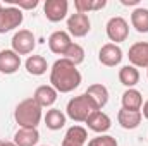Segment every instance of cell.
<instances>
[{
    "label": "cell",
    "instance_id": "obj_1",
    "mask_svg": "<svg viewBox=\"0 0 148 146\" xmlns=\"http://www.w3.org/2000/svg\"><path fill=\"white\" fill-rule=\"evenodd\" d=\"M79 84L81 72L77 71V65L64 57L53 62L50 69V86H53L57 93H71Z\"/></svg>",
    "mask_w": 148,
    "mask_h": 146
},
{
    "label": "cell",
    "instance_id": "obj_2",
    "mask_svg": "<svg viewBox=\"0 0 148 146\" xmlns=\"http://www.w3.org/2000/svg\"><path fill=\"white\" fill-rule=\"evenodd\" d=\"M14 119L19 124V127L26 129H36L40 120H41V107L38 105L33 98L23 100L16 110H14Z\"/></svg>",
    "mask_w": 148,
    "mask_h": 146
},
{
    "label": "cell",
    "instance_id": "obj_3",
    "mask_svg": "<svg viewBox=\"0 0 148 146\" xmlns=\"http://www.w3.org/2000/svg\"><path fill=\"white\" fill-rule=\"evenodd\" d=\"M97 110H100L97 107V103L86 93H83L79 96H74L73 100H69L66 112H67V117L73 119L74 122H86L88 117Z\"/></svg>",
    "mask_w": 148,
    "mask_h": 146
},
{
    "label": "cell",
    "instance_id": "obj_4",
    "mask_svg": "<svg viewBox=\"0 0 148 146\" xmlns=\"http://www.w3.org/2000/svg\"><path fill=\"white\" fill-rule=\"evenodd\" d=\"M24 16H23V10L17 9V7H2L0 9V35L3 33H9L16 28L21 26Z\"/></svg>",
    "mask_w": 148,
    "mask_h": 146
},
{
    "label": "cell",
    "instance_id": "obj_5",
    "mask_svg": "<svg viewBox=\"0 0 148 146\" xmlns=\"http://www.w3.org/2000/svg\"><path fill=\"white\" fill-rule=\"evenodd\" d=\"M12 50L17 55H28L35 50L36 46V38L29 29H19L14 36H12Z\"/></svg>",
    "mask_w": 148,
    "mask_h": 146
},
{
    "label": "cell",
    "instance_id": "obj_6",
    "mask_svg": "<svg viewBox=\"0 0 148 146\" xmlns=\"http://www.w3.org/2000/svg\"><path fill=\"white\" fill-rule=\"evenodd\" d=\"M107 36L115 45L121 43V41H126L127 36H129V24H127V21L124 17H121V16L110 17L109 23H107Z\"/></svg>",
    "mask_w": 148,
    "mask_h": 146
},
{
    "label": "cell",
    "instance_id": "obj_7",
    "mask_svg": "<svg viewBox=\"0 0 148 146\" xmlns=\"http://www.w3.org/2000/svg\"><path fill=\"white\" fill-rule=\"evenodd\" d=\"M91 29V23H90V17L86 14H71L67 17V33L74 38H83L86 36Z\"/></svg>",
    "mask_w": 148,
    "mask_h": 146
},
{
    "label": "cell",
    "instance_id": "obj_8",
    "mask_svg": "<svg viewBox=\"0 0 148 146\" xmlns=\"http://www.w3.org/2000/svg\"><path fill=\"white\" fill-rule=\"evenodd\" d=\"M67 9H69L67 0H47L45 5H43L45 17H47L50 23H59V21L66 19Z\"/></svg>",
    "mask_w": 148,
    "mask_h": 146
},
{
    "label": "cell",
    "instance_id": "obj_9",
    "mask_svg": "<svg viewBox=\"0 0 148 146\" xmlns=\"http://www.w3.org/2000/svg\"><path fill=\"white\" fill-rule=\"evenodd\" d=\"M98 60L103 65H107V67L119 65L121 60H122V50H121V46L115 45V43H105L100 48V52H98Z\"/></svg>",
    "mask_w": 148,
    "mask_h": 146
},
{
    "label": "cell",
    "instance_id": "obj_10",
    "mask_svg": "<svg viewBox=\"0 0 148 146\" xmlns=\"http://www.w3.org/2000/svg\"><path fill=\"white\" fill-rule=\"evenodd\" d=\"M127 57L133 67H147L148 69V41H138L131 45Z\"/></svg>",
    "mask_w": 148,
    "mask_h": 146
},
{
    "label": "cell",
    "instance_id": "obj_11",
    "mask_svg": "<svg viewBox=\"0 0 148 146\" xmlns=\"http://www.w3.org/2000/svg\"><path fill=\"white\" fill-rule=\"evenodd\" d=\"M71 35L67 31H55L48 38V48L55 53V55H66L67 48L71 46Z\"/></svg>",
    "mask_w": 148,
    "mask_h": 146
},
{
    "label": "cell",
    "instance_id": "obj_12",
    "mask_svg": "<svg viewBox=\"0 0 148 146\" xmlns=\"http://www.w3.org/2000/svg\"><path fill=\"white\" fill-rule=\"evenodd\" d=\"M21 67V55H17L14 50H2L0 52V72L14 74Z\"/></svg>",
    "mask_w": 148,
    "mask_h": 146
},
{
    "label": "cell",
    "instance_id": "obj_13",
    "mask_svg": "<svg viewBox=\"0 0 148 146\" xmlns=\"http://www.w3.org/2000/svg\"><path fill=\"white\" fill-rule=\"evenodd\" d=\"M57 89L50 84H43V86H38L35 89V95H33V100L36 102L38 105L43 108V107H52L55 102H57Z\"/></svg>",
    "mask_w": 148,
    "mask_h": 146
},
{
    "label": "cell",
    "instance_id": "obj_14",
    "mask_svg": "<svg viewBox=\"0 0 148 146\" xmlns=\"http://www.w3.org/2000/svg\"><path fill=\"white\" fill-rule=\"evenodd\" d=\"M86 126H88V129H91V131H95V132L103 134V132H107V131L110 129L112 122H110V117H109L105 112L97 110V112H93V113L88 117Z\"/></svg>",
    "mask_w": 148,
    "mask_h": 146
},
{
    "label": "cell",
    "instance_id": "obj_15",
    "mask_svg": "<svg viewBox=\"0 0 148 146\" xmlns=\"http://www.w3.org/2000/svg\"><path fill=\"white\" fill-rule=\"evenodd\" d=\"M88 141V132L84 127L81 126H73L67 129L62 146H84V143Z\"/></svg>",
    "mask_w": 148,
    "mask_h": 146
},
{
    "label": "cell",
    "instance_id": "obj_16",
    "mask_svg": "<svg viewBox=\"0 0 148 146\" xmlns=\"http://www.w3.org/2000/svg\"><path fill=\"white\" fill-rule=\"evenodd\" d=\"M141 119H143L141 112H134V110L121 108L117 113V120H119L121 127H124V129H136L141 124Z\"/></svg>",
    "mask_w": 148,
    "mask_h": 146
},
{
    "label": "cell",
    "instance_id": "obj_17",
    "mask_svg": "<svg viewBox=\"0 0 148 146\" xmlns=\"http://www.w3.org/2000/svg\"><path fill=\"white\" fill-rule=\"evenodd\" d=\"M40 141V132L38 129H26L21 127L14 134V143L16 146H36Z\"/></svg>",
    "mask_w": 148,
    "mask_h": 146
},
{
    "label": "cell",
    "instance_id": "obj_18",
    "mask_svg": "<svg viewBox=\"0 0 148 146\" xmlns=\"http://www.w3.org/2000/svg\"><path fill=\"white\" fill-rule=\"evenodd\" d=\"M143 107V96L138 89L134 88H129L122 93V108L126 110H134V112H140Z\"/></svg>",
    "mask_w": 148,
    "mask_h": 146
},
{
    "label": "cell",
    "instance_id": "obj_19",
    "mask_svg": "<svg viewBox=\"0 0 148 146\" xmlns=\"http://www.w3.org/2000/svg\"><path fill=\"white\" fill-rule=\"evenodd\" d=\"M86 95L97 103V107L100 110L103 108L107 105V102H109V89L103 84H91V86H88Z\"/></svg>",
    "mask_w": 148,
    "mask_h": 146
},
{
    "label": "cell",
    "instance_id": "obj_20",
    "mask_svg": "<svg viewBox=\"0 0 148 146\" xmlns=\"http://www.w3.org/2000/svg\"><path fill=\"white\" fill-rule=\"evenodd\" d=\"M131 24L138 33H148V9L138 7L131 14Z\"/></svg>",
    "mask_w": 148,
    "mask_h": 146
},
{
    "label": "cell",
    "instance_id": "obj_21",
    "mask_svg": "<svg viewBox=\"0 0 148 146\" xmlns=\"http://www.w3.org/2000/svg\"><path fill=\"white\" fill-rule=\"evenodd\" d=\"M119 81H121V84H124L127 89L133 88V86H136V84L140 83V72H138V69L133 67V65H124V67H121V71H119Z\"/></svg>",
    "mask_w": 148,
    "mask_h": 146
},
{
    "label": "cell",
    "instance_id": "obj_22",
    "mask_svg": "<svg viewBox=\"0 0 148 146\" xmlns=\"http://www.w3.org/2000/svg\"><path fill=\"white\" fill-rule=\"evenodd\" d=\"M48 69L47 59L41 55H29L26 60V71L33 76H43Z\"/></svg>",
    "mask_w": 148,
    "mask_h": 146
},
{
    "label": "cell",
    "instance_id": "obj_23",
    "mask_svg": "<svg viewBox=\"0 0 148 146\" xmlns=\"http://www.w3.org/2000/svg\"><path fill=\"white\" fill-rule=\"evenodd\" d=\"M45 126L50 131H59V129H62L66 126V115L59 108L48 110L47 115H45Z\"/></svg>",
    "mask_w": 148,
    "mask_h": 146
},
{
    "label": "cell",
    "instance_id": "obj_24",
    "mask_svg": "<svg viewBox=\"0 0 148 146\" xmlns=\"http://www.w3.org/2000/svg\"><path fill=\"white\" fill-rule=\"evenodd\" d=\"M107 5V0H74V7L79 14H88L90 10H100Z\"/></svg>",
    "mask_w": 148,
    "mask_h": 146
},
{
    "label": "cell",
    "instance_id": "obj_25",
    "mask_svg": "<svg viewBox=\"0 0 148 146\" xmlns=\"http://www.w3.org/2000/svg\"><path fill=\"white\" fill-rule=\"evenodd\" d=\"M64 59L71 60L74 65H79V64L84 60V50H83V46H81V45H77V43H71V46L67 48V52H66Z\"/></svg>",
    "mask_w": 148,
    "mask_h": 146
},
{
    "label": "cell",
    "instance_id": "obj_26",
    "mask_svg": "<svg viewBox=\"0 0 148 146\" xmlns=\"http://www.w3.org/2000/svg\"><path fill=\"white\" fill-rule=\"evenodd\" d=\"M88 146H117V139L109 134H102V136L88 141Z\"/></svg>",
    "mask_w": 148,
    "mask_h": 146
},
{
    "label": "cell",
    "instance_id": "obj_27",
    "mask_svg": "<svg viewBox=\"0 0 148 146\" xmlns=\"http://www.w3.org/2000/svg\"><path fill=\"white\" fill-rule=\"evenodd\" d=\"M9 2V5H12V7H17V9H35L38 7V0H7Z\"/></svg>",
    "mask_w": 148,
    "mask_h": 146
},
{
    "label": "cell",
    "instance_id": "obj_28",
    "mask_svg": "<svg viewBox=\"0 0 148 146\" xmlns=\"http://www.w3.org/2000/svg\"><path fill=\"white\" fill-rule=\"evenodd\" d=\"M121 3L122 5H138L140 0H121Z\"/></svg>",
    "mask_w": 148,
    "mask_h": 146
},
{
    "label": "cell",
    "instance_id": "obj_29",
    "mask_svg": "<svg viewBox=\"0 0 148 146\" xmlns=\"http://www.w3.org/2000/svg\"><path fill=\"white\" fill-rule=\"evenodd\" d=\"M141 108H143V112H141V115H143V117H145V119L148 120V100L145 102V103H143V107H141Z\"/></svg>",
    "mask_w": 148,
    "mask_h": 146
},
{
    "label": "cell",
    "instance_id": "obj_30",
    "mask_svg": "<svg viewBox=\"0 0 148 146\" xmlns=\"http://www.w3.org/2000/svg\"><path fill=\"white\" fill-rule=\"evenodd\" d=\"M2 146H16V143H14V141H3Z\"/></svg>",
    "mask_w": 148,
    "mask_h": 146
},
{
    "label": "cell",
    "instance_id": "obj_31",
    "mask_svg": "<svg viewBox=\"0 0 148 146\" xmlns=\"http://www.w3.org/2000/svg\"><path fill=\"white\" fill-rule=\"evenodd\" d=\"M2 143H3V141H0V146H2Z\"/></svg>",
    "mask_w": 148,
    "mask_h": 146
},
{
    "label": "cell",
    "instance_id": "obj_32",
    "mask_svg": "<svg viewBox=\"0 0 148 146\" xmlns=\"http://www.w3.org/2000/svg\"><path fill=\"white\" fill-rule=\"evenodd\" d=\"M147 76H148V69H147Z\"/></svg>",
    "mask_w": 148,
    "mask_h": 146
},
{
    "label": "cell",
    "instance_id": "obj_33",
    "mask_svg": "<svg viewBox=\"0 0 148 146\" xmlns=\"http://www.w3.org/2000/svg\"><path fill=\"white\" fill-rule=\"evenodd\" d=\"M0 9H2V3H0Z\"/></svg>",
    "mask_w": 148,
    "mask_h": 146
},
{
    "label": "cell",
    "instance_id": "obj_34",
    "mask_svg": "<svg viewBox=\"0 0 148 146\" xmlns=\"http://www.w3.org/2000/svg\"><path fill=\"white\" fill-rule=\"evenodd\" d=\"M45 146H47V145H45Z\"/></svg>",
    "mask_w": 148,
    "mask_h": 146
}]
</instances>
